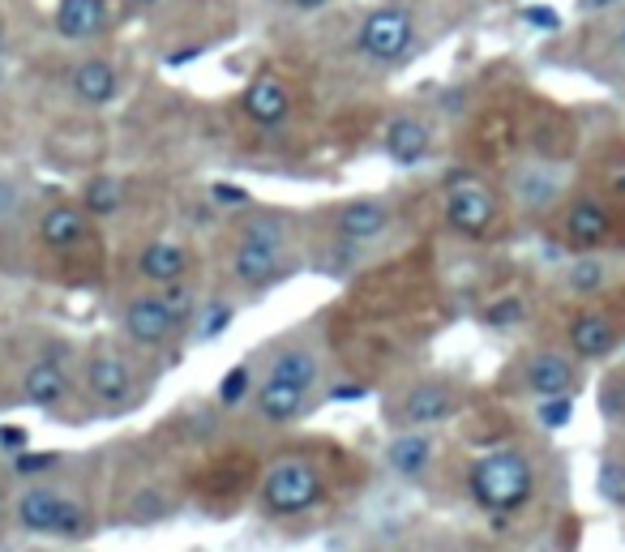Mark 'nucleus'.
Here are the masks:
<instances>
[{
  "mask_svg": "<svg viewBox=\"0 0 625 552\" xmlns=\"http://www.w3.org/2000/svg\"><path fill=\"white\" fill-rule=\"evenodd\" d=\"M604 278H608V270H604L599 257H578L570 270H566V283H570L574 296H596L599 287H604Z\"/></svg>",
  "mask_w": 625,
  "mask_h": 552,
  "instance_id": "27",
  "label": "nucleus"
},
{
  "mask_svg": "<svg viewBox=\"0 0 625 552\" xmlns=\"http://www.w3.org/2000/svg\"><path fill=\"white\" fill-rule=\"evenodd\" d=\"M120 331L129 334V343H137V347H164L176 334V322L159 296H134L120 308Z\"/></svg>",
  "mask_w": 625,
  "mask_h": 552,
  "instance_id": "7",
  "label": "nucleus"
},
{
  "mask_svg": "<svg viewBox=\"0 0 625 552\" xmlns=\"http://www.w3.org/2000/svg\"><path fill=\"white\" fill-rule=\"evenodd\" d=\"M326 497V480L309 459H279L262 475V505L274 519H300Z\"/></svg>",
  "mask_w": 625,
  "mask_h": 552,
  "instance_id": "2",
  "label": "nucleus"
},
{
  "mask_svg": "<svg viewBox=\"0 0 625 552\" xmlns=\"http://www.w3.org/2000/svg\"><path fill=\"white\" fill-rule=\"evenodd\" d=\"M613 236V215L599 197H574L566 210V240L574 249H599Z\"/></svg>",
  "mask_w": 625,
  "mask_h": 552,
  "instance_id": "13",
  "label": "nucleus"
},
{
  "mask_svg": "<svg viewBox=\"0 0 625 552\" xmlns=\"http://www.w3.org/2000/svg\"><path fill=\"white\" fill-rule=\"evenodd\" d=\"M22 210V189L9 180V176H0V219H9V215H18Z\"/></svg>",
  "mask_w": 625,
  "mask_h": 552,
  "instance_id": "37",
  "label": "nucleus"
},
{
  "mask_svg": "<svg viewBox=\"0 0 625 552\" xmlns=\"http://www.w3.org/2000/svg\"><path fill=\"white\" fill-rule=\"evenodd\" d=\"M613 4H622V0H578V13H604Z\"/></svg>",
  "mask_w": 625,
  "mask_h": 552,
  "instance_id": "41",
  "label": "nucleus"
},
{
  "mask_svg": "<svg viewBox=\"0 0 625 552\" xmlns=\"http://www.w3.org/2000/svg\"><path fill=\"white\" fill-rule=\"evenodd\" d=\"M60 497L48 484H30L27 493L18 497L13 514H18V526L30 531V535H56V519H60Z\"/></svg>",
  "mask_w": 625,
  "mask_h": 552,
  "instance_id": "20",
  "label": "nucleus"
},
{
  "mask_svg": "<svg viewBox=\"0 0 625 552\" xmlns=\"http://www.w3.org/2000/svg\"><path fill=\"white\" fill-rule=\"evenodd\" d=\"M523 386L531 390V394H570L574 390V359L561 356V352H536V356H527L523 364Z\"/></svg>",
  "mask_w": 625,
  "mask_h": 552,
  "instance_id": "17",
  "label": "nucleus"
},
{
  "mask_svg": "<svg viewBox=\"0 0 625 552\" xmlns=\"http://www.w3.org/2000/svg\"><path fill=\"white\" fill-rule=\"evenodd\" d=\"M455 412H459V394H455V386H446V382H420V386H411L403 394V420H408L411 428L441 424V420H450Z\"/></svg>",
  "mask_w": 625,
  "mask_h": 552,
  "instance_id": "15",
  "label": "nucleus"
},
{
  "mask_svg": "<svg viewBox=\"0 0 625 552\" xmlns=\"http://www.w3.org/2000/svg\"><path fill=\"white\" fill-rule=\"evenodd\" d=\"M617 343H622V331H617V322L604 317V313H578V317L570 322L574 356L604 359L608 352H617Z\"/></svg>",
  "mask_w": 625,
  "mask_h": 552,
  "instance_id": "18",
  "label": "nucleus"
},
{
  "mask_svg": "<svg viewBox=\"0 0 625 552\" xmlns=\"http://www.w3.org/2000/svg\"><path fill=\"white\" fill-rule=\"evenodd\" d=\"M253 407H257L262 420H271V424H292V420H300L313 403H309V390L283 386V382H271V377H266V382L257 386V394H253Z\"/></svg>",
  "mask_w": 625,
  "mask_h": 552,
  "instance_id": "19",
  "label": "nucleus"
},
{
  "mask_svg": "<svg viewBox=\"0 0 625 552\" xmlns=\"http://www.w3.org/2000/svg\"><path fill=\"white\" fill-rule=\"evenodd\" d=\"M4 52H9V34H4V27H0V60H4Z\"/></svg>",
  "mask_w": 625,
  "mask_h": 552,
  "instance_id": "43",
  "label": "nucleus"
},
{
  "mask_svg": "<svg viewBox=\"0 0 625 552\" xmlns=\"http://www.w3.org/2000/svg\"><path fill=\"white\" fill-rule=\"evenodd\" d=\"M236 240H245V245H262V249H287V219L283 215H248L241 223V236Z\"/></svg>",
  "mask_w": 625,
  "mask_h": 552,
  "instance_id": "25",
  "label": "nucleus"
},
{
  "mask_svg": "<svg viewBox=\"0 0 625 552\" xmlns=\"http://www.w3.org/2000/svg\"><path fill=\"white\" fill-rule=\"evenodd\" d=\"M381 150H385V159L399 167H416L429 159V150H433V129L420 120V116H394L390 125H385V134H381Z\"/></svg>",
  "mask_w": 625,
  "mask_h": 552,
  "instance_id": "10",
  "label": "nucleus"
},
{
  "mask_svg": "<svg viewBox=\"0 0 625 552\" xmlns=\"http://www.w3.org/2000/svg\"><path fill=\"white\" fill-rule=\"evenodd\" d=\"M56 535L60 540H86L90 535V510L82 501L60 497V519H56Z\"/></svg>",
  "mask_w": 625,
  "mask_h": 552,
  "instance_id": "28",
  "label": "nucleus"
},
{
  "mask_svg": "<svg viewBox=\"0 0 625 552\" xmlns=\"http://www.w3.org/2000/svg\"><path fill=\"white\" fill-rule=\"evenodd\" d=\"M211 201L215 206H227V210H245L253 197L245 189H236V185H211Z\"/></svg>",
  "mask_w": 625,
  "mask_h": 552,
  "instance_id": "36",
  "label": "nucleus"
},
{
  "mask_svg": "<svg viewBox=\"0 0 625 552\" xmlns=\"http://www.w3.org/2000/svg\"><path fill=\"white\" fill-rule=\"evenodd\" d=\"M441 215H446V227H450V231H459L467 240H485V236L497 231V223H501V201H497L492 189H485V185L459 180V185L446 189Z\"/></svg>",
  "mask_w": 625,
  "mask_h": 552,
  "instance_id": "4",
  "label": "nucleus"
},
{
  "mask_svg": "<svg viewBox=\"0 0 625 552\" xmlns=\"http://www.w3.org/2000/svg\"><path fill=\"white\" fill-rule=\"evenodd\" d=\"M0 86H4V60H0Z\"/></svg>",
  "mask_w": 625,
  "mask_h": 552,
  "instance_id": "44",
  "label": "nucleus"
},
{
  "mask_svg": "<svg viewBox=\"0 0 625 552\" xmlns=\"http://www.w3.org/2000/svg\"><path fill=\"white\" fill-rule=\"evenodd\" d=\"M622 48H625V18H622Z\"/></svg>",
  "mask_w": 625,
  "mask_h": 552,
  "instance_id": "45",
  "label": "nucleus"
},
{
  "mask_svg": "<svg viewBox=\"0 0 625 552\" xmlns=\"http://www.w3.org/2000/svg\"><path fill=\"white\" fill-rule=\"evenodd\" d=\"M471 501L489 514H518L536 493V467L523 450H492L467 471Z\"/></svg>",
  "mask_w": 625,
  "mask_h": 552,
  "instance_id": "1",
  "label": "nucleus"
},
{
  "mask_svg": "<svg viewBox=\"0 0 625 552\" xmlns=\"http://www.w3.org/2000/svg\"><path fill=\"white\" fill-rule=\"evenodd\" d=\"M22 450H30V433L27 428H18V424H0V454H22Z\"/></svg>",
  "mask_w": 625,
  "mask_h": 552,
  "instance_id": "35",
  "label": "nucleus"
},
{
  "mask_svg": "<svg viewBox=\"0 0 625 552\" xmlns=\"http://www.w3.org/2000/svg\"><path fill=\"white\" fill-rule=\"evenodd\" d=\"M416 48V18L399 4H378L355 27V52L373 65H399Z\"/></svg>",
  "mask_w": 625,
  "mask_h": 552,
  "instance_id": "3",
  "label": "nucleus"
},
{
  "mask_svg": "<svg viewBox=\"0 0 625 552\" xmlns=\"http://www.w3.org/2000/svg\"><path fill=\"white\" fill-rule=\"evenodd\" d=\"M125 4H129V9H134V13H146V9H159V4H164V0H125Z\"/></svg>",
  "mask_w": 625,
  "mask_h": 552,
  "instance_id": "42",
  "label": "nucleus"
},
{
  "mask_svg": "<svg viewBox=\"0 0 625 552\" xmlns=\"http://www.w3.org/2000/svg\"><path fill=\"white\" fill-rule=\"evenodd\" d=\"M385 463H390V471H399L403 480L424 475L429 463H433V437L420 433V428H411V433H403V437H394L390 450H385Z\"/></svg>",
  "mask_w": 625,
  "mask_h": 552,
  "instance_id": "22",
  "label": "nucleus"
},
{
  "mask_svg": "<svg viewBox=\"0 0 625 552\" xmlns=\"http://www.w3.org/2000/svg\"><path fill=\"white\" fill-rule=\"evenodd\" d=\"M227 266H232V278H236L241 287H248V292H266V287H274V283L283 278V253L236 240Z\"/></svg>",
  "mask_w": 625,
  "mask_h": 552,
  "instance_id": "14",
  "label": "nucleus"
},
{
  "mask_svg": "<svg viewBox=\"0 0 625 552\" xmlns=\"http://www.w3.org/2000/svg\"><path fill=\"white\" fill-rule=\"evenodd\" d=\"M394 223V210L385 197H355L348 206L334 210V231L339 240H352V245H373L390 231Z\"/></svg>",
  "mask_w": 625,
  "mask_h": 552,
  "instance_id": "5",
  "label": "nucleus"
},
{
  "mask_svg": "<svg viewBox=\"0 0 625 552\" xmlns=\"http://www.w3.org/2000/svg\"><path fill=\"white\" fill-rule=\"evenodd\" d=\"M326 398H330V403H343V398H364V386H334Z\"/></svg>",
  "mask_w": 625,
  "mask_h": 552,
  "instance_id": "40",
  "label": "nucleus"
},
{
  "mask_svg": "<svg viewBox=\"0 0 625 552\" xmlns=\"http://www.w3.org/2000/svg\"><path fill=\"white\" fill-rule=\"evenodd\" d=\"M599 493H604V501H613V505H625V463H617V459L604 463V471H599Z\"/></svg>",
  "mask_w": 625,
  "mask_h": 552,
  "instance_id": "33",
  "label": "nucleus"
},
{
  "mask_svg": "<svg viewBox=\"0 0 625 552\" xmlns=\"http://www.w3.org/2000/svg\"><path fill=\"white\" fill-rule=\"evenodd\" d=\"M69 95L82 103V108H108L116 103V95H120V69L104 60V56H86L74 65V73H69Z\"/></svg>",
  "mask_w": 625,
  "mask_h": 552,
  "instance_id": "8",
  "label": "nucleus"
},
{
  "mask_svg": "<svg viewBox=\"0 0 625 552\" xmlns=\"http://www.w3.org/2000/svg\"><path fill=\"white\" fill-rule=\"evenodd\" d=\"M523 317H527L523 296H501V300H492L489 308H485V326H492V331H510Z\"/></svg>",
  "mask_w": 625,
  "mask_h": 552,
  "instance_id": "31",
  "label": "nucleus"
},
{
  "mask_svg": "<svg viewBox=\"0 0 625 552\" xmlns=\"http://www.w3.org/2000/svg\"><path fill=\"white\" fill-rule=\"evenodd\" d=\"M232 322H236V308L223 300H211V304H197V313H193L189 326H193V338L206 343V338H218Z\"/></svg>",
  "mask_w": 625,
  "mask_h": 552,
  "instance_id": "26",
  "label": "nucleus"
},
{
  "mask_svg": "<svg viewBox=\"0 0 625 552\" xmlns=\"http://www.w3.org/2000/svg\"><path fill=\"white\" fill-rule=\"evenodd\" d=\"M536 415H540L544 428H566V424H570V415H574V398L570 394H548Z\"/></svg>",
  "mask_w": 625,
  "mask_h": 552,
  "instance_id": "32",
  "label": "nucleus"
},
{
  "mask_svg": "<svg viewBox=\"0 0 625 552\" xmlns=\"http://www.w3.org/2000/svg\"><path fill=\"white\" fill-rule=\"evenodd\" d=\"M56 463H60V454H30V450H22V454H13V475L35 480V475H43V471L56 467Z\"/></svg>",
  "mask_w": 625,
  "mask_h": 552,
  "instance_id": "34",
  "label": "nucleus"
},
{
  "mask_svg": "<svg viewBox=\"0 0 625 552\" xmlns=\"http://www.w3.org/2000/svg\"><path fill=\"white\" fill-rule=\"evenodd\" d=\"M86 390L95 394V403H104V407H116V403H125L129 398V390H134V373H129V364L116 356V352H95V356L86 359Z\"/></svg>",
  "mask_w": 625,
  "mask_h": 552,
  "instance_id": "12",
  "label": "nucleus"
},
{
  "mask_svg": "<svg viewBox=\"0 0 625 552\" xmlns=\"http://www.w3.org/2000/svg\"><path fill=\"white\" fill-rule=\"evenodd\" d=\"M65 394H69L65 368L56 359H35L27 368V377H22V398L30 407H56V403H65Z\"/></svg>",
  "mask_w": 625,
  "mask_h": 552,
  "instance_id": "21",
  "label": "nucleus"
},
{
  "mask_svg": "<svg viewBox=\"0 0 625 552\" xmlns=\"http://www.w3.org/2000/svg\"><path fill=\"white\" fill-rule=\"evenodd\" d=\"M241 108L253 125H262V129H279L287 116H292V90L287 82H279V78H257V82L245 90V99H241Z\"/></svg>",
  "mask_w": 625,
  "mask_h": 552,
  "instance_id": "16",
  "label": "nucleus"
},
{
  "mask_svg": "<svg viewBox=\"0 0 625 552\" xmlns=\"http://www.w3.org/2000/svg\"><path fill=\"white\" fill-rule=\"evenodd\" d=\"M318 377H322V359L313 356L309 347H283V352H274V359H271V382L313 390V386H318Z\"/></svg>",
  "mask_w": 625,
  "mask_h": 552,
  "instance_id": "23",
  "label": "nucleus"
},
{
  "mask_svg": "<svg viewBox=\"0 0 625 552\" xmlns=\"http://www.w3.org/2000/svg\"><path fill=\"white\" fill-rule=\"evenodd\" d=\"M78 201H82V210L90 219H111V215L125 210V185L116 176H95V180H86Z\"/></svg>",
  "mask_w": 625,
  "mask_h": 552,
  "instance_id": "24",
  "label": "nucleus"
},
{
  "mask_svg": "<svg viewBox=\"0 0 625 552\" xmlns=\"http://www.w3.org/2000/svg\"><path fill=\"white\" fill-rule=\"evenodd\" d=\"M134 270L150 287H167V283H180L193 270V253L185 240H150L146 249L137 253Z\"/></svg>",
  "mask_w": 625,
  "mask_h": 552,
  "instance_id": "9",
  "label": "nucleus"
},
{
  "mask_svg": "<svg viewBox=\"0 0 625 552\" xmlns=\"http://www.w3.org/2000/svg\"><path fill=\"white\" fill-rule=\"evenodd\" d=\"M111 22V9L108 0H60L56 4V18L52 27L65 43H90L99 39Z\"/></svg>",
  "mask_w": 625,
  "mask_h": 552,
  "instance_id": "11",
  "label": "nucleus"
},
{
  "mask_svg": "<svg viewBox=\"0 0 625 552\" xmlns=\"http://www.w3.org/2000/svg\"><path fill=\"white\" fill-rule=\"evenodd\" d=\"M253 390V368L248 364H232L227 377L218 382V407H241Z\"/></svg>",
  "mask_w": 625,
  "mask_h": 552,
  "instance_id": "30",
  "label": "nucleus"
},
{
  "mask_svg": "<svg viewBox=\"0 0 625 552\" xmlns=\"http://www.w3.org/2000/svg\"><path fill=\"white\" fill-rule=\"evenodd\" d=\"M90 240V215L82 201H56L39 215V245L52 253H74Z\"/></svg>",
  "mask_w": 625,
  "mask_h": 552,
  "instance_id": "6",
  "label": "nucleus"
},
{
  "mask_svg": "<svg viewBox=\"0 0 625 552\" xmlns=\"http://www.w3.org/2000/svg\"><path fill=\"white\" fill-rule=\"evenodd\" d=\"M159 300H164V308L172 313L176 331H180V326H189L193 313H197V296H193L189 287H185V278H180V283H167V287H159Z\"/></svg>",
  "mask_w": 625,
  "mask_h": 552,
  "instance_id": "29",
  "label": "nucleus"
},
{
  "mask_svg": "<svg viewBox=\"0 0 625 552\" xmlns=\"http://www.w3.org/2000/svg\"><path fill=\"white\" fill-rule=\"evenodd\" d=\"M523 22L544 27V30H557V13H548V9H527V13H523Z\"/></svg>",
  "mask_w": 625,
  "mask_h": 552,
  "instance_id": "38",
  "label": "nucleus"
},
{
  "mask_svg": "<svg viewBox=\"0 0 625 552\" xmlns=\"http://www.w3.org/2000/svg\"><path fill=\"white\" fill-rule=\"evenodd\" d=\"M330 4H334V0H287V9H296V13H322Z\"/></svg>",
  "mask_w": 625,
  "mask_h": 552,
  "instance_id": "39",
  "label": "nucleus"
}]
</instances>
